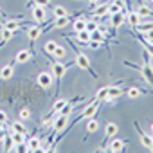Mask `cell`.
<instances>
[{
  "instance_id": "obj_1",
  "label": "cell",
  "mask_w": 153,
  "mask_h": 153,
  "mask_svg": "<svg viewBox=\"0 0 153 153\" xmlns=\"http://www.w3.org/2000/svg\"><path fill=\"white\" fill-rule=\"evenodd\" d=\"M70 63H72V61H70ZM70 63H61V59H54V58H52V61H51V72H52L54 78H58V81L63 79V76H65L67 68L70 67Z\"/></svg>"
},
{
  "instance_id": "obj_2",
  "label": "cell",
  "mask_w": 153,
  "mask_h": 153,
  "mask_svg": "<svg viewBox=\"0 0 153 153\" xmlns=\"http://www.w3.org/2000/svg\"><path fill=\"white\" fill-rule=\"evenodd\" d=\"M74 63L78 65L81 70H88V72L92 74V78H97V76L92 72V68H90V58H88L85 52H81V51H76V59H74Z\"/></svg>"
},
{
  "instance_id": "obj_3",
  "label": "cell",
  "mask_w": 153,
  "mask_h": 153,
  "mask_svg": "<svg viewBox=\"0 0 153 153\" xmlns=\"http://www.w3.org/2000/svg\"><path fill=\"white\" fill-rule=\"evenodd\" d=\"M99 110V101L97 99H94L92 103H88L85 108H83V112H81V115L76 119V121H83V119H88V117H94L96 115V112Z\"/></svg>"
},
{
  "instance_id": "obj_4",
  "label": "cell",
  "mask_w": 153,
  "mask_h": 153,
  "mask_svg": "<svg viewBox=\"0 0 153 153\" xmlns=\"http://www.w3.org/2000/svg\"><path fill=\"white\" fill-rule=\"evenodd\" d=\"M52 72H47V70H43V72H40L38 74V78H36V81H38V85L42 87V88H51V85H52Z\"/></svg>"
},
{
  "instance_id": "obj_5",
  "label": "cell",
  "mask_w": 153,
  "mask_h": 153,
  "mask_svg": "<svg viewBox=\"0 0 153 153\" xmlns=\"http://www.w3.org/2000/svg\"><path fill=\"white\" fill-rule=\"evenodd\" d=\"M31 15H33V20H34L36 24H42V22L47 20V11H45L43 6H33Z\"/></svg>"
},
{
  "instance_id": "obj_6",
  "label": "cell",
  "mask_w": 153,
  "mask_h": 153,
  "mask_svg": "<svg viewBox=\"0 0 153 153\" xmlns=\"http://www.w3.org/2000/svg\"><path fill=\"white\" fill-rule=\"evenodd\" d=\"M67 124H68V115H61V114H58V115H56V121H54V124H52L54 133L63 131V130L67 128Z\"/></svg>"
},
{
  "instance_id": "obj_7",
  "label": "cell",
  "mask_w": 153,
  "mask_h": 153,
  "mask_svg": "<svg viewBox=\"0 0 153 153\" xmlns=\"http://www.w3.org/2000/svg\"><path fill=\"white\" fill-rule=\"evenodd\" d=\"M31 59H33V52H31L29 49H22V51H18V52H16V56H15V61H16V63H20V65L29 63Z\"/></svg>"
},
{
  "instance_id": "obj_8",
  "label": "cell",
  "mask_w": 153,
  "mask_h": 153,
  "mask_svg": "<svg viewBox=\"0 0 153 153\" xmlns=\"http://www.w3.org/2000/svg\"><path fill=\"white\" fill-rule=\"evenodd\" d=\"M133 126H135V128H137V131H139V139H140V144H142L146 149H149V146L153 144V137H151V135H148V133H144L137 123H133Z\"/></svg>"
},
{
  "instance_id": "obj_9",
  "label": "cell",
  "mask_w": 153,
  "mask_h": 153,
  "mask_svg": "<svg viewBox=\"0 0 153 153\" xmlns=\"http://www.w3.org/2000/svg\"><path fill=\"white\" fill-rule=\"evenodd\" d=\"M43 33V29H42V25H31V27H27V38H29V42L31 43H34L38 38H40V34Z\"/></svg>"
},
{
  "instance_id": "obj_10",
  "label": "cell",
  "mask_w": 153,
  "mask_h": 153,
  "mask_svg": "<svg viewBox=\"0 0 153 153\" xmlns=\"http://www.w3.org/2000/svg\"><path fill=\"white\" fill-rule=\"evenodd\" d=\"M123 92H124V90H123L121 87H108V97H106V101H105V103L112 105L117 97H121V96H123Z\"/></svg>"
},
{
  "instance_id": "obj_11",
  "label": "cell",
  "mask_w": 153,
  "mask_h": 153,
  "mask_svg": "<svg viewBox=\"0 0 153 153\" xmlns=\"http://www.w3.org/2000/svg\"><path fill=\"white\" fill-rule=\"evenodd\" d=\"M126 22L130 24V27L135 29V27L142 22V18H140V15H139L137 11H128V13H126Z\"/></svg>"
},
{
  "instance_id": "obj_12",
  "label": "cell",
  "mask_w": 153,
  "mask_h": 153,
  "mask_svg": "<svg viewBox=\"0 0 153 153\" xmlns=\"http://www.w3.org/2000/svg\"><path fill=\"white\" fill-rule=\"evenodd\" d=\"M13 36H15V31L2 27V29H0V47H4L7 42H11V38H13Z\"/></svg>"
},
{
  "instance_id": "obj_13",
  "label": "cell",
  "mask_w": 153,
  "mask_h": 153,
  "mask_svg": "<svg viewBox=\"0 0 153 153\" xmlns=\"http://www.w3.org/2000/svg\"><path fill=\"white\" fill-rule=\"evenodd\" d=\"M124 146H126V140H123V139H114V140L110 142V146H108V149H106V151L119 153V151H123V149H124Z\"/></svg>"
},
{
  "instance_id": "obj_14",
  "label": "cell",
  "mask_w": 153,
  "mask_h": 153,
  "mask_svg": "<svg viewBox=\"0 0 153 153\" xmlns=\"http://www.w3.org/2000/svg\"><path fill=\"white\" fill-rule=\"evenodd\" d=\"M13 76H15V67L11 63H7V65H4L2 68H0V78L2 79H11Z\"/></svg>"
},
{
  "instance_id": "obj_15",
  "label": "cell",
  "mask_w": 153,
  "mask_h": 153,
  "mask_svg": "<svg viewBox=\"0 0 153 153\" xmlns=\"http://www.w3.org/2000/svg\"><path fill=\"white\" fill-rule=\"evenodd\" d=\"M108 6H110V2H106V4H101V6L94 7L92 15L96 16V20H99V18H103L105 15H108Z\"/></svg>"
},
{
  "instance_id": "obj_16",
  "label": "cell",
  "mask_w": 153,
  "mask_h": 153,
  "mask_svg": "<svg viewBox=\"0 0 153 153\" xmlns=\"http://www.w3.org/2000/svg\"><path fill=\"white\" fill-rule=\"evenodd\" d=\"M124 22H126V15H124L123 11H121V13L112 15V27H114V29H119Z\"/></svg>"
},
{
  "instance_id": "obj_17",
  "label": "cell",
  "mask_w": 153,
  "mask_h": 153,
  "mask_svg": "<svg viewBox=\"0 0 153 153\" xmlns=\"http://www.w3.org/2000/svg\"><path fill=\"white\" fill-rule=\"evenodd\" d=\"M29 151H40L42 149V139L40 137H31L29 140H25Z\"/></svg>"
},
{
  "instance_id": "obj_18",
  "label": "cell",
  "mask_w": 153,
  "mask_h": 153,
  "mask_svg": "<svg viewBox=\"0 0 153 153\" xmlns=\"http://www.w3.org/2000/svg\"><path fill=\"white\" fill-rule=\"evenodd\" d=\"M72 29H74V33H79V31H85V29H87V18H83V16H79V18H76V20L72 22Z\"/></svg>"
},
{
  "instance_id": "obj_19",
  "label": "cell",
  "mask_w": 153,
  "mask_h": 153,
  "mask_svg": "<svg viewBox=\"0 0 153 153\" xmlns=\"http://www.w3.org/2000/svg\"><path fill=\"white\" fill-rule=\"evenodd\" d=\"M90 40H94V42H99V43H106V34L97 27L96 31H92L90 33Z\"/></svg>"
},
{
  "instance_id": "obj_20",
  "label": "cell",
  "mask_w": 153,
  "mask_h": 153,
  "mask_svg": "<svg viewBox=\"0 0 153 153\" xmlns=\"http://www.w3.org/2000/svg\"><path fill=\"white\" fill-rule=\"evenodd\" d=\"M99 130V121L96 117H88L87 119V131L88 133H96Z\"/></svg>"
},
{
  "instance_id": "obj_21",
  "label": "cell",
  "mask_w": 153,
  "mask_h": 153,
  "mask_svg": "<svg viewBox=\"0 0 153 153\" xmlns=\"http://www.w3.org/2000/svg\"><path fill=\"white\" fill-rule=\"evenodd\" d=\"M119 131V126L115 124V123H108L106 126H105V135H106V139H112V137H115V133Z\"/></svg>"
},
{
  "instance_id": "obj_22",
  "label": "cell",
  "mask_w": 153,
  "mask_h": 153,
  "mask_svg": "<svg viewBox=\"0 0 153 153\" xmlns=\"http://www.w3.org/2000/svg\"><path fill=\"white\" fill-rule=\"evenodd\" d=\"M76 40H78L79 43H83V45H87L88 42H90V33L85 29V31H79V33H76Z\"/></svg>"
},
{
  "instance_id": "obj_23",
  "label": "cell",
  "mask_w": 153,
  "mask_h": 153,
  "mask_svg": "<svg viewBox=\"0 0 153 153\" xmlns=\"http://www.w3.org/2000/svg\"><path fill=\"white\" fill-rule=\"evenodd\" d=\"M137 13L140 15V18H142V20L153 15V13H151V9H149V6H146V4H140V6H137Z\"/></svg>"
},
{
  "instance_id": "obj_24",
  "label": "cell",
  "mask_w": 153,
  "mask_h": 153,
  "mask_svg": "<svg viewBox=\"0 0 153 153\" xmlns=\"http://www.w3.org/2000/svg\"><path fill=\"white\" fill-rule=\"evenodd\" d=\"M11 131H18V133H27V128H25L24 121L20 119V121H15V123H11Z\"/></svg>"
},
{
  "instance_id": "obj_25",
  "label": "cell",
  "mask_w": 153,
  "mask_h": 153,
  "mask_svg": "<svg viewBox=\"0 0 153 153\" xmlns=\"http://www.w3.org/2000/svg\"><path fill=\"white\" fill-rule=\"evenodd\" d=\"M4 27L6 29H11V31H18L20 29V20H15V18H7L6 20V24H4Z\"/></svg>"
},
{
  "instance_id": "obj_26",
  "label": "cell",
  "mask_w": 153,
  "mask_h": 153,
  "mask_svg": "<svg viewBox=\"0 0 153 153\" xmlns=\"http://www.w3.org/2000/svg\"><path fill=\"white\" fill-rule=\"evenodd\" d=\"M52 15L56 16V18H61V16H67L68 15V11L63 7V6H59V4H56L54 7H52Z\"/></svg>"
},
{
  "instance_id": "obj_27",
  "label": "cell",
  "mask_w": 153,
  "mask_h": 153,
  "mask_svg": "<svg viewBox=\"0 0 153 153\" xmlns=\"http://www.w3.org/2000/svg\"><path fill=\"white\" fill-rule=\"evenodd\" d=\"M4 151H11V149H15V142H13V139H11V133H6V137H4Z\"/></svg>"
},
{
  "instance_id": "obj_28",
  "label": "cell",
  "mask_w": 153,
  "mask_h": 153,
  "mask_svg": "<svg viewBox=\"0 0 153 153\" xmlns=\"http://www.w3.org/2000/svg\"><path fill=\"white\" fill-rule=\"evenodd\" d=\"M56 47H58V43H56L54 40H49V42L45 43V47H43V51H45V54H49V56H52V54H54V51H56Z\"/></svg>"
},
{
  "instance_id": "obj_29",
  "label": "cell",
  "mask_w": 153,
  "mask_h": 153,
  "mask_svg": "<svg viewBox=\"0 0 153 153\" xmlns=\"http://www.w3.org/2000/svg\"><path fill=\"white\" fill-rule=\"evenodd\" d=\"M126 96H128L130 99H137V97H140V96H142V90H140V88H137V87H131V88H128V90H126Z\"/></svg>"
},
{
  "instance_id": "obj_30",
  "label": "cell",
  "mask_w": 153,
  "mask_h": 153,
  "mask_svg": "<svg viewBox=\"0 0 153 153\" xmlns=\"http://www.w3.org/2000/svg\"><path fill=\"white\" fill-rule=\"evenodd\" d=\"M149 29H153V22H146V20H142V22L135 27V31H139V33H146V31H149Z\"/></svg>"
},
{
  "instance_id": "obj_31",
  "label": "cell",
  "mask_w": 153,
  "mask_h": 153,
  "mask_svg": "<svg viewBox=\"0 0 153 153\" xmlns=\"http://www.w3.org/2000/svg\"><path fill=\"white\" fill-rule=\"evenodd\" d=\"M68 22H70V18H68V15H67V16L56 18V22H54V25H52V27H54V29H61V27H65Z\"/></svg>"
},
{
  "instance_id": "obj_32",
  "label": "cell",
  "mask_w": 153,
  "mask_h": 153,
  "mask_svg": "<svg viewBox=\"0 0 153 153\" xmlns=\"http://www.w3.org/2000/svg\"><path fill=\"white\" fill-rule=\"evenodd\" d=\"M106 97H108V87L99 88V90H97V94H96V99H97L99 103H103V101H106Z\"/></svg>"
},
{
  "instance_id": "obj_33",
  "label": "cell",
  "mask_w": 153,
  "mask_h": 153,
  "mask_svg": "<svg viewBox=\"0 0 153 153\" xmlns=\"http://www.w3.org/2000/svg\"><path fill=\"white\" fill-rule=\"evenodd\" d=\"M11 139H13V142H15V146H16V144H22V142H25V133H18V131H11Z\"/></svg>"
},
{
  "instance_id": "obj_34",
  "label": "cell",
  "mask_w": 153,
  "mask_h": 153,
  "mask_svg": "<svg viewBox=\"0 0 153 153\" xmlns=\"http://www.w3.org/2000/svg\"><path fill=\"white\" fill-rule=\"evenodd\" d=\"M67 101H68V99H58V101H54V105H52V114H59V110L67 105Z\"/></svg>"
},
{
  "instance_id": "obj_35",
  "label": "cell",
  "mask_w": 153,
  "mask_h": 153,
  "mask_svg": "<svg viewBox=\"0 0 153 153\" xmlns=\"http://www.w3.org/2000/svg\"><path fill=\"white\" fill-rule=\"evenodd\" d=\"M65 54H67V51H65L61 45H58V47H56V51H54V54H52L51 58H54V59H63V58H65Z\"/></svg>"
},
{
  "instance_id": "obj_36",
  "label": "cell",
  "mask_w": 153,
  "mask_h": 153,
  "mask_svg": "<svg viewBox=\"0 0 153 153\" xmlns=\"http://www.w3.org/2000/svg\"><path fill=\"white\" fill-rule=\"evenodd\" d=\"M72 110H74V101H67V105L59 110V114H61V115H68Z\"/></svg>"
},
{
  "instance_id": "obj_37",
  "label": "cell",
  "mask_w": 153,
  "mask_h": 153,
  "mask_svg": "<svg viewBox=\"0 0 153 153\" xmlns=\"http://www.w3.org/2000/svg\"><path fill=\"white\" fill-rule=\"evenodd\" d=\"M121 11H123V9H121V6H117L114 0H112L110 6H108V13H110V15H115V13H121Z\"/></svg>"
},
{
  "instance_id": "obj_38",
  "label": "cell",
  "mask_w": 153,
  "mask_h": 153,
  "mask_svg": "<svg viewBox=\"0 0 153 153\" xmlns=\"http://www.w3.org/2000/svg\"><path fill=\"white\" fill-rule=\"evenodd\" d=\"M18 117H20L22 121H27V119H31V110H29V108H22V110L18 112Z\"/></svg>"
},
{
  "instance_id": "obj_39",
  "label": "cell",
  "mask_w": 153,
  "mask_h": 153,
  "mask_svg": "<svg viewBox=\"0 0 153 153\" xmlns=\"http://www.w3.org/2000/svg\"><path fill=\"white\" fill-rule=\"evenodd\" d=\"M99 25H97V22L96 20H87V31L88 33H92V31H96Z\"/></svg>"
},
{
  "instance_id": "obj_40",
  "label": "cell",
  "mask_w": 153,
  "mask_h": 153,
  "mask_svg": "<svg viewBox=\"0 0 153 153\" xmlns=\"http://www.w3.org/2000/svg\"><path fill=\"white\" fill-rule=\"evenodd\" d=\"M51 4V0H34V6H49Z\"/></svg>"
},
{
  "instance_id": "obj_41",
  "label": "cell",
  "mask_w": 153,
  "mask_h": 153,
  "mask_svg": "<svg viewBox=\"0 0 153 153\" xmlns=\"http://www.w3.org/2000/svg\"><path fill=\"white\" fill-rule=\"evenodd\" d=\"M0 123H2V124H7V114L2 112V110H0Z\"/></svg>"
},
{
  "instance_id": "obj_42",
  "label": "cell",
  "mask_w": 153,
  "mask_h": 153,
  "mask_svg": "<svg viewBox=\"0 0 153 153\" xmlns=\"http://www.w3.org/2000/svg\"><path fill=\"white\" fill-rule=\"evenodd\" d=\"M142 34H144L146 40H153V29H149V31H146V33H142Z\"/></svg>"
},
{
  "instance_id": "obj_43",
  "label": "cell",
  "mask_w": 153,
  "mask_h": 153,
  "mask_svg": "<svg viewBox=\"0 0 153 153\" xmlns=\"http://www.w3.org/2000/svg\"><path fill=\"white\" fill-rule=\"evenodd\" d=\"M4 137H6V131H4V128H2V130H0V142L4 140Z\"/></svg>"
},
{
  "instance_id": "obj_44",
  "label": "cell",
  "mask_w": 153,
  "mask_h": 153,
  "mask_svg": "<svg viewBox=\"0 0 153 153\" xmlns=\"http://www.w3.org/2000/svg\"><path fill=\"white\" fill-rule=\"evenodd\" d=\"M87 2H90V4H97L99 0H87Z\"/></svg>"
},
{
  "instance_id": "obj_45",
  "label": "cell",
  "mask_w": 153,
  "mask_h": 153,
  "mask_svg": "<svg viewBox=\"0 0 153 153\" xmlns=\"http://www.w3.org/2000/svg\"><path fill=\"white\" fill-rule=\"evenodd\" d=\"M151 131H153V123H151Z\"/></svg>"
},
{
  "instance_id": "obj_46",
  "label": "cell",
  "mask_w": 153,
  "mask_h": 153,
  "mask_svg": "<svg viewBox=\"0 0 153 153\" xmlns=\"http://www.w3.org/2000/svg\"><path fill=\"white\" fill-rule=\"evenodd\" d=\"M0 15H2V7H0Z\"/></svg>"
}]
</instances>
